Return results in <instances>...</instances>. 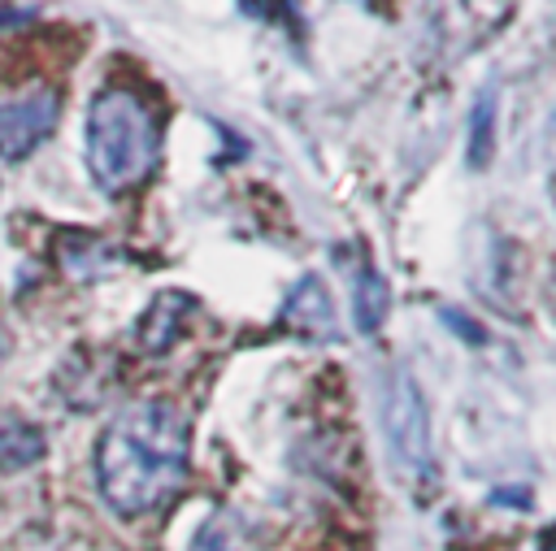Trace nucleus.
I'll return each mask as SVG.
<instances>
[{
  "label": "nucleus",
  "instance_id": "obj_2",
  "mask_svg": "<svg viewBox=\"0 0 556 551\" xmlns=\"http://www.w3.org/2000/svg\"><path fill=\"white\" fill-rule=\"evenodd\" d=\"M161 161V126L143 95L109 87L87 108V174L109 200L130 195Z\"/></svg>",
  "mask_w": 556,
  "mask_h": 551
},
{
  "label": "nucleus",
  "instance_id": "obj_9",
  "mask_svg": "<svg viewBox=\"0 0 556 551\" xmlns=\"http://www.w3.org/2000/svg\"><path fill=\"white\" fill-rule=\"evenodd\" d=\"M387 312H391V286L378 269L365 265L356 273V286H352V321H356V330L374 334V330H382Z\"/></svg>",
  "mask_w": 556,
  "mask_h": 551
},
{
  "label": "nucleus",
  "instance_id": "obj_8",
  "mask_svg": "<svg viewBox=\"0 0 556 551\" xmlns=\"http://www.w3.org/2000/svg\"><path fill=\"white\" fill-rule=\"evenodd\" d=\"M43 456V430L17 412H0V473L30 469Z\"/></svg>",
  "mask_w": 556,
  "mask_h": 551
},
{
  "label": "nucleus",
  "instance_id": "obj_4",
  "mask_svg": "<svg viewBox=\"0 0 556 551\" xmlns=\"http://www.w3.org/2000/svg\"><path fill=\"white\" fill-rule=\"evenodd\" d=\"M56 117H61V95L52 87H35L22 100H4L0 104V156L4 161L30 156L52 134Z\"/></svg>",
  "mask_w": 556,
  "mask_h": 551
},
{
  "label": "nucleus",
  "instance_id": "obj_7",
  "mask_svg": "<svg viewBox=\"0 0 556 551\" xmlns=\"http://www.w3.org/2000/svg\"><path fill=\"white\" fill-rule=\"evenodd\" d=\"M261 542L265 538H261V525L252 516H243L235 508H222L195 529L187 551H261Z\"/></svg>",
  "mask_w": 556,
  "mask_h": 551
},
{
  "label": "nucleus",
  "instance_id": "obj_12",
  "mask_svg": "<svg viewBox=\"0 0 556 551\" xmlns=\"http://www.w3.org/2000/svg\"><path fill=\"white\" fill-rule=\"evenodd\" d=\"M35 17H39L35 4H0V26H26Z\"/></svg>",
  "mask_w": 556,
  "mask_h": 551
},
{
  "label": "nucleus",
  "instance_id": "obj_11",
  "mask_svg": "<svg viewBox=\"0 0 556 551\" xmlns=\"http://www.w3.org/2000/svg\"><path fill=\"white\" fill-rule=\"evenodd\" d=\"M439 317H443V321H447V325H456V330H460V334H465V343H469V347H482V343H486V334H482V325H478V321H473V317H465V312H460V308H443V312H439Z\"/></svg>",
  "mask_w": 556,
  "mask_h": 551
},
{
  "label": "nucleus",
  "instance_id": "obj_5",
  "mask_svg": "<svg viewBox=\"0 0 556 551\" xmlns=\"http://www.w3.org/2000/svg\"><path fill=\"white\" fill-rule=\"evenodd\" d=\"M191 312H195V295L191 291H174V286L169 291H156L152 304L135 321V347L143 356H165L182 338Z\"/></svg>",
  "mask_w": 556,
  "mask_h": 551
},
{
  "label": "nucleus",
  "instance_id": "obj_13",
  "mask_svg": "<svg viewBox=\"0 0 556 551\" xmlns=\"http://www.w3.org/2000/svg\"><path fill=\"white\" fill-rule=\"evenodd\" d=\"M0 356H4V334H0Z\"/></svg>",
  "mask_w": 556,
  "mask_h": 551
},
{
  "label": "nucleus",
  "instance_id": "obj_6",
  "mask_svg": "<svg viewBox=\"0 0 556 551\" xmlns=\"http://www.w3.org/2000/svg\"><path fill=\"white\" fill-rule=\"evenodd\" d=\"M278 325L282 330H291V334H300V338H313V343H326V338H334V304H330V295H326V282L321 278H300L295 286H291V295L282 299V312H278Z\"/></svg>",
  "mask_w": 556,
  "mask_h": 551
},
{
  "label": "nucleus",
  "instance_id": "obj_10",
  "mask_svg": "<svg viewBox=\"0 0 556 551\" xmlns=\"http://www.w3.org/2000/svg\"><path fill=\"white\" fill-rule=\"evenodd\" d=\"M491 148H495V91H478L469 108V148H465L469 169H486Z\"/></svg>",
  "mask_w": 556,
  "mask_h": 551
},
{
  "label": "nucleus",
  "instance_id": "obj_3",
  "mask_svg": "<svg viewBox=\"0 0 556 551\" xmlns=\"http://www.w3.org/2000/svg\"><path fill=\"white\" fill-rule=\"evenodd\" d=\"M382 434H387V451L391 464L404 482H421L430 477L434 460H430V417H426V399L421 386L395 369L382 395Z\"/></svg>",
  "mask_w": 556,
  "mask_h": 551
},
{
  "label": "nucleus",
  "instance_id": "obj_1",
  "mask_svg": "<svg viewBox=\"0 0 556 551\" xmlns=\"http://www.w3.org/2000/svg\"><path fill=\"white\" fill-rule=\"evenodd\" d=\"M191 469V421L169 399L117 408L96 438V486L117 516L165 508Z\"/></svg>",
  "mask_w": 556,
  "mask_h": 551
}]
</instances>
